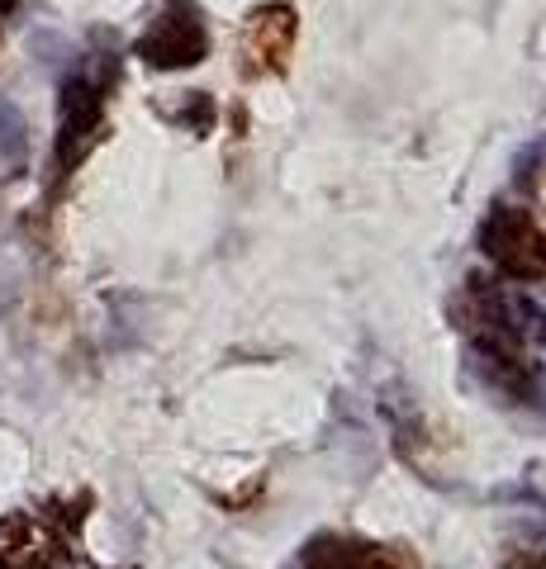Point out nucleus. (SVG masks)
Returning <instances> with one entry per match:
<instances>
[{
    "instance_id": "f03ea898",
    "label": "nucleus",
    "mask_w": 546,
    "mask_h": 569,
    "mask_svg": "<svg viewBox=\"0 0 546 569\" xmlns=\"http://www.w3.org/2000/svg\"><path fill=\"white\" fill-rule=\"evenodd\" d=\"M295 33H299V14L286 0H267L242 20V39H238V67L242 77H280L290 67L295 52Z\"/></svg>"
},
{
    "instance_id": "7ed1b4c3",
    "label": "nucleus",
    "mask_w": 546,
    "mask_h": 569,
    "mask_svg": "<svg viewBox=\"0 0 546 569\" xmlns=\"http://www.w3.org/2000/svg\"><path fill=\"white\" fill-rule=\"evenodd\" d=\"M52 560H58V537L48 522L29 512L0 518V569H52Z\"/></svg>"
},
{
    "instance_id": "0eeeda50",
    "label": "nucleus",
    "mask_w": 546,
    "mask_h": 569,
    "mask_svg": "<svg viewBox=\"0 0 546 569\" xmlns=\"http://www.w3.org/2000/svg\"><path fill=\"white\" fill-rule=\"evenodd\" d=\"M523 569H546V556H533V560H523Z\"/></svg>"
},
{
    "instance_id": "20e7f679",
    "label": "nucleus",
    "mask_w": 546,
    "mask_h": 569,
    "mask_svg": "<svg viewBox=\"0 0 546 569\" xmlns=\"http://www.w3.org/2000/svg\"><path fill=\"white\" fill-rule=\"evenodd\" d=\"M305 569H418V560L399 546H371V541H347V537H328L314 541Z\"/></svg>"
},
{
    "instance_id": "f257e3e1",
    "label": "nucleus",
    "mask_w": 546,
    "mask_h": 569,
    "mask_svg": "<svg viewBox=\"0 0 546 569\" xmlns=\"http://www.w3.org/2000/svg\"><path fill=\"white\" fill-rule=\"evenodd\" d=\"M480 247L508 280H542L546 276V233L527 209H514V204L489 209V219L480 228Z\"/></svg>"
},
{
    "instance_id": "423d86ee",
    "label": "nucleus",
    "mask_w": 546,
    "mask_h": 569,
    "mask_svg": "<svg viewBox=\"0 0 546 569\" xmlns=\"http://www.w3.org/2000/svg\"><path fill=\"white\" fill-rule=\"evenodd\" d=\"M96 129H100V96L86 81H72L62 91V138H58L62 162H77V157L91 148Z\"/></svg>"
},
{
    "instance_id": "39448f33",
    "label": "nucleus",
    "mask_w": 546,
    "mask_h": 569,
    "mask_svg": "<svg viewBox=\"0 0 546 569\" xmlns=\"http://www.w3.org/2000/svg\"><path fill=\"white\" fill-rule=\"evenodd\" d=\"M138 52H143L152 67H162V71L196 67L205 58V29H200V20H190V14H162L157 29L138 43Z\"/></svg>"
}]
</instances>
